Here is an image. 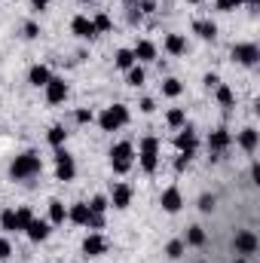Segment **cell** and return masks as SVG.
<instances>
[{
    "instance_id": "17",
    "label": "cell",
    "mask_w": 260,
    "mask_h": 263,
    "mask_svg": "<svg viewBox=\"0 0 260 263\" xmlns=\"http://www.w3.org/2000/svg\"><path fill=\"white\" fill-rule=\"evenodd\" d=\"M165 52H172V55H184V52H187V40H184L181 34H169V37H165Z\"/></svg>"
},
{
    "instance_id": "35",
    "label": "cell",
    "mask_w": 260,
    "mask_h": 263,
    "mask_svg": "<svg viewBox=\"0 0 260 263\" xmlns=\"http://www.w3.org/2000/svg\"><path fill=\"white\" fill-rule=\"evenodd\" d=\"M165 254H169L172 260H178V257L184 254V242H169V248H165Z\"/></svg>"
},
{
    "instance_id": "33",
    "label": "cell",
    "mask_w": 260,
    "mask_h": 263,
    "mask_svg": "<svg viewBox=\"0 0 260 263\" xmlns=\"http://www.w3.org/2000/svg\"><path fill=\"white\" fill-rule=\"evenodd\" d=\"M110 110H114V117H117V123H120V126H126V123H129V107H126V104H114Z\"/></svg>"
},
{
    "instance_id": "22",
    "label": "cell",
    "mask_w": 260,
    "mask_h": 263,
    "mask_svg": "<svg viewBox=\"0 0 260 263\" xmlns=\"http://www.w3.org/2000/svg\"><path fill=\"white\" fill-rule=\"evenodd\" d=\"M0 227H3L6 233H15V230H18V217H15L12 208H6V211L0 214Z\"/></svg>"
},
{
    "instance_id": "28",
    "label": "cell",
    "mask_w": 260,
    "mask_h": 263,
    "mask_svg": "<svg viewBox=\"0 0 260 263\" xmlns=\"http://www.w3.org/2000/svg\"><path fill=\"white\" fill-rule=\"evenodd\" d=\"M165 120H169V126H175V129H181V126L187 123V114H184L181 107H175V110H169V117H165Z\"/></svg>"
},
{
    "instance_id": "7",
    "label": "cell",
    "mask_w": 260,
    "mask_h": 263,
    "mask_svg": "<svg viewBox=\"0 0 260 263\" xmlns=\"http://www.w3.org/2000/svg\"><path fill=\"white\" fill-rule=\"evenodd\" d=\"M233 248H236L239 254H254V251H257V236H254L251 230H242V233H236Z\"/></svg>"
},
{
    "instance_id": "41",
    "label": "cell",
    "mask_w": 260,
    "mask_h": 263,
    "mask_svg": "<svg viewBox=\"0 0 260 263\" xmlns=\"http://www.w3.org/2000/svg\"><path fill=\"white\" fill-rule=\"evenodd\" d=\"M77 123H92V110H77Z\"/></svg>"
},
{
    "instance_id": "45",
    "label": "cell",
    "mask_w": 260,
    "mask_h": 263,
    "mask_svg": "<svg viewBox=\"0 0 260 263\" xmlns=\"http://www.w3.org/2000/svg\"><path fill=\"white\" fill-rule=\"evenodd\" d=\"M31 6L40 12V9H46V6H49V0H31Z\"/></svg>"
},
{
    "instance_id": "42",
    "label": "cell",
    "mask_w": 260,
    "mask_h": 263,
    "mask_svg": "<svg viewBox=\"0 0 260 263\" xmlns=\"http://www.w3.org/2000/svg\"><path fill=\"white\" fill-rule=\"evenodd\" d=\"M86 227H95V230H98V227H104V217H101V214H89V223H86Z\"/></svg>"
},
{
    "instance_id": "19",
    "label": "cell",
    "mask_w": 260,
    "mask_h": 263,
    "mask_svg": "<svg viewBox=\"0 0 260 263\" xmlns=\"http://www.w3.org/2000/svg\"><path fill=\"white\" fill-rule=\"evenodd\" d=\"M49 67H43V65H34L31 67V73H28V80H31V86H46L49 83Z\"/></svg>"
},
{
    "instance_id": "3",
    "label": "cell",
    "mask_w": 260,
    "mask_h": 263,
    "mask_svg": "<svg viewBox=\"0 0 260 263\" xmlns=\"http://www.w3.org/2000/svg\"><path fill=\"white\" fill-rule=\"evenodd\" d=\"M159 165V141L156 138H144L141 141V168L144 172H156Z\"/></svg>"
},
{
    "instance_id": "9",
    "label": "cell",
    "mask_w": 260,
    "mask_h": 263,
    "mask_svg": "<svg viewBox=\"0 0 260 263\" xmlns=\"http://www.w3.org/2000/svg\"><path fill=\"white\" fill-rule=\"evenodd\" d=\"M104 251H107V239L98 236V233H92V236L83 242V254H86V257H98V254H104Z\"/></svg>"
},
{
    "instance_id": "25",
    "label": "cell",
    "mask_w": 260,
    "mask_h": 263,
    "mask_svg": "<svg viewBox=\"0 0 260 263\" xmlns=\"http://www.w3.org/2000/svg\"><path fill=\"white\" fill-rule=\"evenodd\" d=\"M92 25H95V34H107V31L114 28V22H110V15H104V12H98V15L92 18Z\"/></svg>"
},
{
    "instance_id": "6",
    "label": "cell",
    "mask_w": 260,
    "mask_h": 263,
    "mask_svg": "<svg viewBox=\"0 0 260 263\" xmlns=\"http://www.w3.org/2000/svg\"><path fill=\"white\" fill-rule=\"evenodd\" d=\"M55 175H59V181H73V175H77L73 159L67 156L62 147H59V153H55Z\"/></svg>"
},
{
    "instance_id": "46",
    "label": "cell",
    "mask_w": 260,
    "mask_h": 263,
    "mask_svg": "<svg viewBox=\"0 0 260 263\" xmlns=\"http://www.w3.org/2000/svg\"><path fill=\"white\" fill-rule=\"evenodd\" d=\"M251 178H254V184H260V162H254V168H251Z\"/></svg>"
},
{
    "instance_id": "50",
    "label": "cell",
    "mask_w": 260,
    "mask_h": 263,
    "mask_svg": "<svg viewBox=\"0 0 260 263\" xmlns=\"http://www.w3.org/2000/svg\"><path fill=\"white\" fill-rule=\"evenodd\" d=\"M190 3H199V0H190Z\"/></svg>"
},
{
    "instance_id": "1",
    "label": "cell",
    "mask_w": 260,
    "mask_h": 263,
    "mask_svg": "<svg viewBox=\"0 0 260 263\" xmlns=\"http://www.w3.org/2000/svg\"><path fill=\"white\" fill-rule=\"evenodd\" d=\"M43 168V162H40V153H34V150H28V153H22V156H15V162H12V168H9V175L15 178V181H25V178H34L37 172Z\"/></svg>"
},
{
    "instance_id": "20",
    "label": "cell",
    "mask_w": 260,
    "mask_h": 263,
    "mask_svg": "<svg viewBox=\"0 0 260 263\" xmlns=\"http://www.w3.org/2000/svg\"><path fill=\"white\" fill-rule=\"evenodd\" d=\"M193 31L202 37V40H214V37H217V25H214V22H205V18H202V22H196Z\"/></svg>"
},
{
    "instance_id": "29",
    "label": "cell",
    "mask_w": 260,
    "mask_h": 263,
    "mask_svg": "<svg viewBox=\"0 0 260 263\" xmlns=\"http://www.w3.org/2000/svg\"><path fill=\"white\" fill-rule=\"evenodd\" d=\"M187 245H205V230L202 227H190V233H187Z\"/></svg>"
},
{
    "instance_id": "32",
    "label": "cell",
    "mask_w": 260,
    "mask_h": 263,
    "mask_svg": "<svg viewBox=\"0 0 260 263\" xmlns=\"http://www.w3.org/2000/svg\"><path fill=\"white\" fill-rule=\"evenodd\" d=\"M129 86H144V67L138 65L129 67Z\"/></svg>"
},
{
    "instance_id": "40",
    "label": "cell",
    "mask_w": 260,
    "mask_h": 263,
    "mask_svg": "<svg viewBox=\"0 0 260 263\" xmlns=\"http://www.w3.org/2000/svg\"><path fill=\"white\" fill-rule=\"evenodd\" d=\"M205 86H208V89H217V86H220V77H217V73H208V77H205Z\"/></svg>"
},
{
    "instance_id": "49",
    "label": "cell",
    "mask_w": 260,
    "mask_h": 263,
    "mask_svg": "<svg viewBox=\"0 0 260 263\" xmlns=\"http://www.w3.org/2000/svg\"><path fill=\"white\" fill-rule=\"evenodd\" d=\"M83 3H92V0H83Z\"/></svg>"
},
{
    "instance_id": "43",
    "label": "cell",
    "mask_w": 260,
    "mask_h": 263,
    "mask_svg": "<svg viewBox=\"0 0 260 263\" xmlns=\"http://www.w3.org/2000/svg\"><path fill=\"white\" fill-rule=\"evenodd\" d=\"M141 110H144V114H153V110H156V104H153L150 98H144V101H141Z\"/></svg>"
},
{
    "instance_id": "38",
    "label": "cell",
    "mask_w": 260,
    "mask_h": 263,
    "mask_svg": "<svg viewBox=\"0 0 260 263\" xmlns=\"http://www.w3.org/2000/svg\"><path fill=\"white\" fill-rule=\"evenodd\" d=\"M9 254H12V245H9L6 239H0V260H6Z\"/></svg>"
},
{
    "instance_id": "4",
    "label": "cell",
    "mask_w": 260,
    "mask_h": 263,
    "mask_svg": "<svg viewBox=\"0 0 260 263\" xmlns=\"http://www.w3.org/2000/svg\"><path fill=\"white\" fill-rule=\"evenodd\" d=\"M233 59L239 62V65H257L260 62V49L254 46V43H236L233 46Z\"/></svg>"
},
{
    "instance_id": "12",
    "label": "cell",
    "mask_w": 260,
    "mask_h": 263,
    "mask_svg": "<svg viewBox=\"0 0 260 263\" xmlns=\"http://www.w3.org/2000/svg\"><path fill=\"white\" fill-rule=\"evenodd\" d=\"M175 144L181 147V153H196V144H199L196 141V132L190 126H181V135L175 138Z\"/></svg>"
},
{
    "instance_id": "23",
    "label": "cell",
    "mask_w": 260,
    "mask_h": 263,
    "mask_svg": "<svg viewBox=\"0 0 260 263\" xmlns=\"http://www.w3.org/2000/svg\"><path fill=\"white\" fill-rule=\"evenodd\" d=\"M98 126H101L104 132H117V129H120V123H117V117H114V110H110V107L98 117Z\"/></svg>"
},
{
    "instance_id": "16",
    "label": "cell",
    "mask_w": 260,
    "mask_h": 263,
    "mask_svg": "<svg viewBox=\"0 0 260 263\" xmlns=\"http://www.w3.org/2000/svg\"><path fill=\"white\" fill-rule=\"evenodd\" d=\"M25 233H28V236H31L34 242H43V239L49 236V223H46V220H37V217H34V220L28 223V230H25Z\"/></svg>"
},
{
    "instance_id": "18",
    "label": "cell",
    "mask_w": 260,
    "mask_h": 263,
    "mask_svg": "<svg viewBox=\"0 0 260 263\" xmlns=\"http://www.w3.org/2000/svg\"><path fill=\"white\" fill-rule=\"evenodd\" d=\"M257 141H260L257 129H245L242 135H239V147H242V150H248V153H254V150H257Z\"/></svg>"
},
{
    "instance_id": "30",
    "label": "cell",
    "mask_w": 260,
    "mask_h": 263,
    "mask_svg": "<svg viewBox=\"0 0 260 263\" xmlns=\"http://www.w3.org/2000/svg\"><path fill=\"white\" fill-rule=\"evenodd\" d=\"M46 138H49V144H52V147H62V144H65V138H67V132L62 129V126H52Z\"/></svg>"
},
{
    "instance_id": "10",
    "label": "cell",
    "mask_w": 260,
    "mask_h": 263,
    "mask_svg": "<svg viewBox=\"0 0 260 263\" xmlns=\"http://www.w3.org/2000/svg\"><path fill=\"white\" fill-rule=\"evenodd\" d=\"M129 202H132L129 184H114V190H110V205H114V208H129Z\"/></svg>"
},
{
    "instance_id": "44",
    "label": "cell",
    "mask_w": 260,
    "mask_h": 263,
    "mask_svg": "<svg viewBox=\"0 0 260 263\" xmlns=\"http://www.w3.org/2000/svg\"><path fill=\"white\" fill-rule=\"evenodd\" d=\"M141 9H144V12H153V9H156V3H153V0H141Z\"/></svg>"
},
{
    "instance_id": "15",
    "label": "cell",
    "mask_w": 260,
    "mask_h": 263,
    "mask_svg": "<svg viewBox=\"0 0 260 263\" xmlns=\"http://www.w3.org/2000/svg\"><path fill=\"white\" fill-rule=\"evenodd\" d=\"M132 52H135V62H153V59H156V46H153L150 40H141Z\"/></svg>"
},
{
    "instance_id": "8",
    "label": "cell",
    "mask_w": 260,
    "mask_h": 263,
    "mask_svg": "<svg viewBox=\"0 0 260 263\" xmlns=\"http://www.w3.org/2000/svg\"><path fill=\"white\" fill-rule=\"evenodd\" d=\"M70 31H73L80 40H92V37H95V25H92V18H86V15H77V18L70 22Z\"/></svg>"
},
{
    "instance_id": "26",
    "label": "cell",
    "mask_w": 260,
    "mask_h": 263,
    "mask_svg": "<svg viewBox=\"0 0 260 263\" xmlns=\"http://www.w3.org/2000/svg\"><path fill=\"white\" fill-rule=\"evenodd\" d=\"M132 65H135V52H132V49H120V52H117V67L129 70Z\"/></svg>"
},
{
    "instance_id": "11",
    "label": "cell",
    "mask_w": 260,
    "mask_h": 263,
    "mask_svg": "<svg viewBox=\"0 0 260 263\" xmlns=\"http://www.w3.org/2000/svg\"><path fill=\"white\" fill-rule=\"evenodd\" d=\"M159 205H162L169 214L181 211V205H184V199H181V190H178V187H169V190L162 193V199H159Z\"/></svg>"
},
{
    "instance_id": "48",
    "label": "cell",
    "mask_w": 260,
    "mask_h": 263,
    "mask_svg": "<svg viewBox=\"0 0 260 263\" xmlns=\"http://www.w3.org/2000/svg\"><path fill=\"white\" fill-rule=\"evenodd\" d=\"M236 263H248V260H236Z\"/></svg>"
},
{
    "instance_id": "47",
    "label": "cell",
    "mask_w": 260,
    "mask_h": 263,
    "mask_svg": "<svg viewBox=\"0 0 260 263\" xmlns=\"http://www.w3.org/2000/svg\"><path fill=\"white\" fill-rule=\"evenodd\" d=\"M248 3H251V6H257V3H260V0H248Z\"/></svg>"
},
{
    "instance_id": "31",
    "label": "cell",
    "mask_w": 260,
    "mask_h": 263,
    "mask_svg": "<svg viewBox=\"0 0 260 263\" xmlns=\"http://www.w3.org/2000/svg\"><path fill=\"white\" fill-rule=\"evenodd\" d=\"M15 217H18V230H28V223L34 220V211H31V208H18Z\"/></svg>"
},
{
    "instance_id": "34",
    "label": "cell",
    "mask_w": 260,
    "mask_h": 263,
    "mask_svg": "<svg viewBox=\"0 0 260 263\" xmlns=\"http://www.w3.org/2000/svg\"><path fill=\"white\" fill-rule=\"evenodd\" d=\"M89 211H92V214H104V211H107V199L95 196L92 202H89Z\"/></svg>"
},
{
    "instance_id": "39",
    "label": "cell",
    "mask_w": 260,
    "mask_h": 263,
    "mask_svg": "<svg viewBox=\"0 0 260 263\" xmlns=\"http://www.w3.org/2000/svg\"><path fill=\"white\" fill-rule=\"evenodd\" d=\"M25 37H40V28H37L34 22H28V25H25Z\"/></svg>"
},
{
    "instance_id": "13",
    "label": "cell",
    "mask_w": 260,
    "mask_h": 263,
    "mask_svg": "<svg viewBox=\"0 0 260 263\" xmlns=\"http://www.w3.org/2000/svg\"><path fill=\"white\" fill-rule=\"evenodd\" d=\"M230 141H233V135H230L227 129H217V132H211V135H208V147H211L214 153L227 150V147H230Z\"/></svg>"
},
{
    "instance_id": "36",
    "label": "cell",
    "mask_w": 260,
    "mask_h": 263,
    "mask_svg": "<svg viewBox=\"0 0 260 263\" xmlns=\"http://www.w3.org/2000/svg\"><path fill=\"white\" fill-rule=\"evenodd\" d=\"M242 3H245V0H217V9H220V12H233V9L242 6Z\"/></svg>"
},
{
    "instance_id": "37",
    "label": "cell",
    "mask_w": 260,
    "mask_h": 263,
    "mask_svg": "<svg viewBox=\"0 0 260 263\" xmlns=\"http://www.w3.org/2000/svg\"><path fill=\"white\" fill-rule=\"evenodd\" d=\"M199 208H202L205 214H208V211H214V196H208V193H205V196L199 199Z\"/></svg>"
},
{
    "instance_id": "24",
    "label": "cell",
    "mask_w": 260,
    "mask_h": 263,
    "mask_svg": "<svg viewBox=\"0 0 260 263\" xmlns=\"http://www.w3.org/2000/svg\"><path fill=\"white\" fill-rule=\"evenodd\" d=\"M65 217H67V211H65V205L55 199V202H49V220L52 223H65Z\"/></svg>"
},
{
    "instance_id": "5",
    "label": "cell",
    "mask_w": 260,
    "mask_h": 263,
    "mask_svg": "<svg viewBox=\"0 0 260 263\" xmlns=\"http://www.w3.org/2000/svg\"><path fill=\"white\" fill-rule=\"evenodd\" d=\"M43 89H46V101H49V104H62L67 98V83L62 77H49V83H46Z\"/></svg>"
},
{
    "instance_id": "27",
    "label": "cell",
    "mask_w": 260,
    "mask_h": 263,
    "mask_svg": "<svg viewBox=\"0 0 260 263\" xmlns=\"http://www.w3.org/2000/svg\"><path fill=\"white\" fill-rule=\"evenodd\" d=\"M181 92H184V86H181L178 80H165V83H162V95H169V98H178Z\"/></svg>"
},
{
    "instance_id": "14",
    "label": "cell",
    "mask_w": 260,
    "mask_h": 263,
    "mask_svg": "<svg viewBox=\"0 0 260 263\" xmlns=\"http://www.w3.org/2000/svg\"><path fill=\"white\" fill-rule=\"evenodd\" d=\"M89 202H77V205H70V211H67V217L73 220V223H80V227H86L89 223Z\"/></svg>"
},
{
    "instance_id": "21",
    "label": "cell",
    "mask_w": 260,
    "mask_h": 263,
    "mask_svg": "<svg viewBox=\"0 0 260 263\" xmlns=\"http://www.w3.org/2000/svg\"><path fill=\"white\" fill-rule=\"evenodd\" d=\"M214 92H217V101H220V107H227V110H230V107L236 104V95H233V89H230V86H224V83H220Z\"/></svg>"
},
{
    "instance_id": "2",
    "label": "cell",
    "mask_w": 260,
    "mask_h": 263,
    "mask_svg": "<svg viewBox=\"0 0 260 263\" xmlns=\"http://www.w3.org/2000/svg\"><path fill=\"white\" fill-rule=\"evenodd\" d=\"M132 156H135V150H132L129 141H120V144L110 147V162H114V172L117 175H126L132 168Z\"/></svg>"
}]
</instances>
